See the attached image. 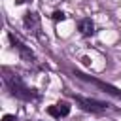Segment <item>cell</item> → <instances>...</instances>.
Returning <instances> with one entry per match:
<instances>
[{
  "label": "cell",
  "mask_w": 121,
  "mask_h": 121,
  "mask_svg": "<svg viewBox=\"0 0 121 121\" xmlns=\"http://www.w3.org/2000/svg\"><path fill=\"white\" fill-rule=\"evenodd\" d=\"M4 81H6V85H8V89H9V93H11L13 96H17V98H21V100H36V98H38L36 91L30 89L17 74H8V72H6Z\"/></svg>",
  "instance_id": "cell-1"
},
{
  "label": "cell",
  "mask_w": 121,
  "mask_h": 121,
  "mask_svg": "<svg viewBox=\"0 0 121 121\" xmlns=\"http://www.w3.org/2000/svg\"><path fill=\"white\" fill-rule=\"evenodd\" d=\"M74 98H76V102L79 104V108L85 110V112H95V113H98V112H104V110L108 108L106 102H100V100H95V98H85V96H74Z\"/></svg>",
  "instance_id": "cell-2"
},
{
  "label": "cell",
  "mask_w": 121,
  "mask_h": 121,
  "mask_svg": "<svg viewBox=\"0 0 121 121\" xmlns=\"http://www.w3.org/2000/svg\"><path fill=\"white\" fill-rule=\"evenodd\" d=\"M9 42H11L13 49H17L25 60H28V62H30V60H34V53H32V51H30V49H28V47H26V45H25V43L15 36V34H9Z\"/></svg>",
  "instance_id": "cell-3"
},
{
  "label": "cell",
  "mask_w": 121,
  "mask_h": 121,
  "mask_svg": "<svg viewBox=\"0 0 121 121\" xmlns=\"http://www.w3.org/2000/svg\"><path fill=\"white\" fill-rule=\"evenodd\" d=\"M23 25H25V28L28 30V32H32V34H38V30H40V19H38V15L36 13H26L25 15V19H23Z\"/></svg>",
  "instance_id": "cell-4"
},
{
  "label": "cell",
  "mask_w": 121,
  "mask_h": 121,
  "mask_svg": "<svg viewBox=\"0 0 121 121\" xmlns=\"http://www.w3.org/2000/svg\"><path fill=\"white\" fill-rule=\"evenodd\" d=\"M47 113L55 119H60V117H66L70 113V106L66 102H60V104H55V106H49L47 108Z\"/></svg>",
  "instance_id": "cell-5"
},
{
  "label": "cell",
  "mask_w": 121,
  "mask_h": 121,
  "mask_svg": "<svg viewBox=\"0 0 121 121\" xmlns=\"http://www.w3.org/2000/svg\"><path fill=\"white\" fill-rule=\"evenodd\" d=\"M89 81H91V83H95L96 87L104 89V93H110V95H113V96H119V98H121V91H119L117 87H113V85H110V83H104V81H100V79H93V78H89Z\"/></svg>",
  "instance_id": "cell-6"
},
{
  "label": "cell",
  "mask_w": 121,
  "mask_h": 121,
  "mask_svg": "<svg viewBox=\"0 0 121 121\" xmlns=\"http://www.w3.org/2000/svg\"><path fill=\"white\" fill-rule=\"evenodd\" d=\"M78 28H79V32H81L83 36H91V34L95 32V25H93L91 19H81V21L78 23Z\"/></svg>",
  "instance_id": "cell-7"
},
{
  "label": "cell",
  "mask_w": 121,
  "mask_h": 121,
  "mask_svg": "<svg viewBox=\"0 0 121 121\" xmlns=\"http://www.w3.org/2000/svg\"><path fill=\"white\" fill-rule=\"evenodd\" d=\"M53 19H64V13L62 11H55L53 13Z\"/></svg>",
  "instance_id": "cell-8"
},
{
  "label": "cell",
  "mask_w": 121,
  "mask_h": 121,
  "mask_svg": "<svg viewBox=\"0 0 121 121\" xmlns=\"http://www.w3.org/2000/svg\"><path fill=\"white\" fill-rule=\"evenodd\" d=\"M4 121H17V119H15L13 115H6V117H4Z\"/></svg>",
  "instance_id": "cell-9"
}]
</instances>
